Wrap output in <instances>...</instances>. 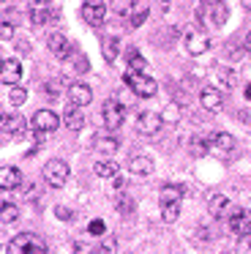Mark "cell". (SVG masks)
Wrapping results in <instances>:
<instances>
[{
  "instance_id": "1",
  "label": "cell",
  "mask_w": 251,
  "mask_h": 254,
  "mask_svg": "<svg viewBox=\"0 0 251 254\" xmlns=\"http://www.w3.org/2000/svg\"><path fill=\"white\" fill-rule=\"evenodd\" d=\"M183 186H178V183H169V186H161V221L164 224H172V221H178L180 216V202H183Z\"/></svg>"
},
{
  "instance_id": "2",
  "label": "cell",
  "mask_w": 251,
  "mask_h": 254,
  "mask_svg": "<svg viewBox=\"0 0 251 254\" xmlns=\"http://www.w3.org/2000/svg\"><path fill=\"white\" fill-rule=\"evenodd\" d=\"M5 254H49V249L44 238H38L36 232H19L5 246Z\"/></svg>"
},
{
  "instance_id": "3",
  "label": "cell",
  "mask_w": 251,
  "mask_h": 254,
  "mask_svg": "<svg viewBox=\"0 0 251 254\" xmlns=\"http://www.w3.org/2000/svg\"><path fill=\"white\" fill-rule=\"evenodd\" d=\"M126 85H128V88L139 96V99H153V96L158 93V82L153 77H147V74L128 71V74H126Z\"/></svg>"
},
{
  "instance_id": "4",
  "label": "cell",
  "mask_w": 251,
  "mask_h": 254,
  "mask_svg": "<svg viewBox=\"0 0 251 254\" xmlns=\"http://www.w3.org/2000/svg\"><path fill=\"white\" fill-rule=\"evenodd\" d=\"M101 118H104V126H107L109 131H118L126 121V107L120 104L118 99H107L101 107Z\"/></svg>"
},
{
  "instance_id": "5",
  "label": "cell",
  "mask_w": 251,
  "mask_h": 254,
  "mask_svg": "<svg viewBox=\"0 0 251 254\" xmlns=\"http://www.w3.org/2000/svg\"><path fill=\"white\" fill-rule=\"evenodd\" d=\"M68 164H65L63 159H49L47 167H44V181L49 183L52 189H60L65 186V181H68Z\"/></svg>"
},
{
  "instance_id": "6",
  "label": "cell",
  "mask_w": 251,
  "mask_h": 254,
  "mask_svg": "<svg viewBox=\"0 0 251 254\" xmlns=\"http://www.w3.org/2000/svg\"><path fill=\"white\" fill-rule=\"evenodd\" d=\"M82 19L93 28H101L104 19H107V6H104V0H85L82 3Z\"/></svg>"
},
{
  "instance_id": "7",
  "label": "cell",
  "mask_w": 251,
  "mask_h": 254,
  "mask_svg": "<svg viewBox=\"0 0 251 254\" xmlns=\"http://www.w3.org/2000/svg\"><path fill=\"white\" fill-rule=\"evenodd\" d=\"M229 230L235 232L238 238L251 235V213L243 208H232L229 210Z\"/></svg>"
},
{
  "instance_id": "8",
  "label": "cell",
  "mask_w": 251,
  "mask_h": 254,
  "mask_svg": "<svg viewBox=\"0 0 251 254\" xmlns=\"http://www.w3.org/2000/svg\"><path fill=\"white\" fill-rule=\"evenodd\" d=\"M161 126H164V118L158 112H139V118H136V128L145 137H156L161 131Z\"/></svg>"
},
{
  "instance_id": "9",
  "label": "cell",
  "mask_w": 251,
  "mask_h": 254,
  "mask_svg": "<svg viewBox=\"0 0 251 254\" xmlns=\"http://www.w3.org/2000/svg\"><path fill=\"white\" fill-rule=\"evenodd\" d=\"M58 126H60V118L52 110H38L33 115V131H38V134H52Z\"/></svg>"
},
{
  "instance_id": "10",
  "label": "cell",
  "mask_w": 251,
  "mask_h": 254,
  "mask_svg": "<svg viewBox=\"0 0 251 254\" xmlns=\"http://www.w3.org/2000/svg\"><path fill=\"white\" fill-rule=\"evenodd\" d=\"M47 47H49V52H52L55 58H60V61H65V58L74 55V44H71V41L65 39L63 33H52V36H47Z\"/></svg>"
},
{
  "instance_id": "11",
  "label": "cell",
  "mask_w": 251,
  "mask_h": 254,
  "mask_svg": "<svg viewBox=\"0 0 251 254\" xmlns=\"http://www.w3.org/2000/svg\"><path fill=\"white\" fill-rule=\"evenodd\" d=\"M186 50H188V55H194V58L205 55V52L210 50V39H207V33H202V30H191V33H186Z\"/></svg>"
},
{
  "instance_id": "12",
  "label": "cell",
  "mask_w": 251,
  "mask_h": 254,
  "mask_svg": "<svg viewBox=\"0 0 251 254\" xmlns=\"http://www.w3.org/2000/svg\"><path fill=\"white\" fill-rule=\"evenodd\" d=\"M210 153L218 156V159H227V156H232V153H235V137H232V134H227V131L213 134Z\"/></svg>"
},
{
  "instance_id": "13",
  "label": "cell",
  "mask_w": 251,
  "mask_h": 254,
  "mask_svg": "<svg viewBox=\"0 0 251 254\" xmlns=\"http://www.w3.org/2000/svg\"><path fill=\"white\" fill-rule=\"evenodd\" d=\"M199 101H202V107H205L207 112H218V110L224 107V96H221V90L213 88V85H207V88H202V90H199Z\"/></svg>"
},
{
  "instance_id": "14",
  "label": "cell",
  "mask_w": 251,
  "mask_h": 254,
  "mask_svg": "<svg viewBox=\"0 0 251 254\" xmlns=\"http://www.w3.org/2000/svg\"><path fill=\"white\" fill-rule=\"evenodd\" d=\"M27 131V121L22 115H3V137H22Z\"/></svg>"
},
{
  "instance_id": "15",
  "label": "cell",
  "mask_w": 251,
  "mask_h": 254,
  "mask_svg": "<svg viewBox=\"0 0 251 254\" xmlns=\"http://www.w3.org/2000/svg\"><path fill=\"white\" fill-rule=\"evenodd\" d=\"M5 88H14L16 82L22 79V68H19V61L16 58H3V74H0Z\"/></svg>"
},
{
  "instance_id": "16",
  "label": "cell",
  "mask_w": 251,
  "mask_h": 254,
  "mask_svg": "<svg viewBox=\"0 0 251 254\" xmlns=\"http://www.w3.org/2000/svg\"><path fill=\"white\" fill-rule=\"evenodd\" d=\"M68 101H71V104H76V107H87L93 101V90L87 88L85 82H74L68 88Z\"/></svg>"
},
{
  "instance_id": "17",
  "label": "cell",
  "mask_w": 251,
  "mask_h": 254,
  "mask_svg": "<svg viewBox=\"0 0 251 254\" xmlns=\"http://www.w3.org/2000/svg\"><path fill=\"white\" fill-rule=\"evenodd\" d=\"M63 123L71 128V131H79V128L85 126V112H82V107H76V104H68V107H65Z\"/></svg>"
},
{
  "instance_id": "18",
  "label": "cell",
  "mask_w": 251,
  "mask_h": 254,
  "mask_svg": "<svg viewBox=\"0 0 251 254\" xmlns=\"http://www.w3.org/2000/svg\"><path fill=\"white\" fill-rule=\"evenodd\" d=\"M128 170H131V175H136V178H147L153 172V159L150 156H134V159L128 161Z\"/></svg>"
},
{
  "instance_id": "19",
  "label": "cell",
  "mask_w": 251,
  "mask_h": 254,
  "mask_svg": "<svg viewBox=\"0 0 251 254\" xmlns=\"http://www.w3.org/2000/svg\"><path fill=\"white\" fill-rule=\"evenodd\" d=\"M22 183V175L16 167H3V172H0V186L8 191V189H16Z\"/></svg>"
},
{
  "instance_id": "20",
  "label": "cell",
  "mask_w": 251,
  "mask_h": 254,
  "mask_svg": "<svg viewBox=\"0 0 251 254\" xmlns=\"http://www.w3.org/2000/svg\"><path fill=\"white\" fill-rule=\"evenodd\" d=\"M207 210H210L213 219H221V216L229 210V199L224 197V194H213L210 202H207Z\"/></svg>"
},
{
  "instance_id": "21",
  "label": "cell",
  "mask_w": 251,
  "mask_h": 254,
  "mask_svg": "<svg viewBox=\"0 0 251 254\" xmlns=\"http://www.w3.org/2000/svg\"><path fill=\"white\" fill-rule=\"evenodd\" d=\"M93 148H96L98 153H104V156H112L115 150L120 148V142L112 137V134H107V137H96V142H93Z\"/></svg>"
},
{
  "instance_id": "22",
  "label": "cell",
  "mask_w": 251,
  "mask_h": 254,
  "mask_svg": "<svg viewBox=\"0 0 251 254\" xmlns=\"http://www.w3.org/2000/svg\"><path fill=\"white\" fill-rule=\"evenodd\" d=\"M96 175L98 178H118V172H120V164L118 161H112V159H104V161H96Z\"/></svg>"
},
{
  "instance_id": "23",
  "label": "cell",
  "mask_w": 251,
  "mask_h": 254,
  "mask_svg": "<svg viewBox=\"0 0 251 254\" xmlns=\"http://www.w3.org/2000/svg\"><path fill=\"white\" fill-rule=\"evenodd\" d=\"M120 55V39L118 36H104V58L109 63H115Z\"/></svg>"
},
{
  "instance_id": "24",
  "label": "cell",
  "mask_w": 251,
  "mask_h": 254,
  "mask_svg": "<svg viewBox=\"0 0 251 254\" xmlns=\"http://www.w3.org/2000/svg\"><path fill=\"white\" fill-rule=\"evenodd\" d=\"M126 63H128V68H131L134 74H145V68H147V61H145V58H142L136 50H128V52H126Z\"/></svg>"
},
{
  "instance_id": "25",
  "label": "cell",
  "mask_w": 251,
  "mask_h": 254,
  "mask_svg": "<svg viewBox=\"0 0 251 254\" xmlns=\"http://www.w3.org/2000/svg\"><path fill=\"white\" fill-rule=\"evenodd\" d=\"M58 17V11H49V8H44V6H36L30 11V22L33 25H47L49 19H55Z\"/></svg>"
},
{
  "instance_id": "26",
  "label": "cell",
  "mask_w": 251,
  "mask_h": 254,
  "mask_svg": "<svg viewBox=\"0 0 251 254\" xmlns=\"http://www.w3.org/2000/svg\"><path fill=\"white\" fill-rule=\"evenodd\" d=\"M93 254H118V238H115V235H104Z\"/></svg>"
},
{
  "instance_id": "27",
  "label": "cell",
  "mask_w": 251,
  "mask_h": 254,
  "mask_svg": "<svg viewBox=\"0 0 251 254\" xmlns=\"http://www.w3.org/2000/svg\"><path fill=\"white\" fill-rule=\"evenodd\" d=\"M180 115H183V110H180V101H169L167 107H164V123H178Z\"/></svg>"
},
{
  "instance_id": "28",
  "label": "cell",
  "mask_w": 251,
  "mask_h": 254,
  "mask_svg": "<svg viewBox=\"0 0 251 254\" xmlns=\"http://www.w3.org/2000/svg\"><path fill=\"white\" fill-rule=\"evenodd\" d=\"M5 101H11L14 107H22L27 101V90L19 88V85H14V88H8V93H5Z\"/></svg>"
},
{
  "instance_id": "29",
  "label": "cell",
  "mask_w": 251,
  "mask_h": 254,
  "mask_svg": "<svg viewBox=\"0 0 251 254\" xmlns=\"http://www.w3.org/2000/svg\"><path fill=\"white\" fill-rule=\"evenodd\" d=\"M63 93V79H47V82H44V96H47V99H58V96Z\"/></svg>"
},
{
  "instance_id": "30",
  "label": "cell",
  "mask_w": 251,
  "mask_h": 254,
  "mask_svg": "<svg viewBox=\"0 0 251 254\" xmlns=\"http://www.w3.org/2000/svg\"><path fill=\"white\" fill-rule=\"evenodd\" d=\"M16 219H19V208L5 199V202H3V213H0V221H3V224H11V221H16Z\"/></svg>"
},
{
  "instance_id": "31",
  "label": "cell",
  "mask_w": 251,
  "mask_h": 254,
  "mask_svg": "<svg viewBox=\"0 0 251 254\" xmlns=\"http://www.w3.org/2000/svg\"><path fill=\"white\" fill-rule=\"evenodd\" d=\"M112 11L118 17H128L134 14V0H112Z\"/></svg>"
},
{
  "instance_id": "32",
  "label": "cell",
  "mask_w": 251,
  "mask_h": 254,
  "mask_svg": "<svg viewBox=\"0 0 251 254\" xmlns=\"http://www.w3.org/2000/svg\"><path fill=\"white\" fill-rule=\"evenodd\" d=\"M134 208H136V202L131 197H126V194H120V197H118V213L131 216V213H134Z\"/></svg>"
},
{
  "instance_id": "33",
  "label": "cell",
  "mask_w": 251,
  "mask_h": 254,
  "mask_svg": "<svg viewBox=\"0 0 251 254\" xmlns=\"http://www.w3.org/2000/svg\"><path fill=\"white\" fill-rule=\"evenodd\" d=\"M87 232H90L93 238H104L107 235V224H104V219H93L90 224H87Z\"/></svg>"
},
{
  "instance_id": "34",
  "label": "cell",
  "mask_w": 251,
  "mask_h": 254,
  "mask_svg": "<svg viewBox=\"0 0 251 254\" xmlns=\"http://www.w3.org/2000/svg\"><path fill=\"white\" fill-rule=\"evenodd\" d=\"M227 17H229V8L224 6V3H221V6H213V22H216V25H224V22H227Z\"/></svg>"
},
{
  "instance_id": "35",
  "label": "cell",
  "mask_w": 251,
  "mask_h": 254,
  "mask_svg": "<svg viewBox=\"0 0 251 254\" xmlns=\"http://www.w3.org/2000/svg\"><path fill=\"white\" fill-rule=\"evenodd\" d=\"M147 14H150V11H147V6L136 8V11L131 14V25H134V28H142V22H145V19H147Z\"/></svg>"
},
{
  "instance_id": "36",
  "label": "cell",
  "mask_w": 251,
  "mask_h": 254,
  "mask_svg": "<svg viewBox=\"0 0 251 254\" xmlns=\"http://www.w3.org/2000/svg\"><path fill=\"white\" fill-rule=\"evenodd\" d=\"M251 252V235H246V238H240V243H238V254H249Z\"/></svg>"
},
{
  "instance_id": "37",
  "label": "cell",
  "mask_w": 251,
  "mask_h": 254,
  "mask_svg": "<svg viewBox=\"0 0 251 254\" xmlns=\"http://www.w3.org/2000/svg\"><path fill=\"white\" fill-rule=\"evenodd\" d=\"M74 252H76V254H93V252H96V249H90V246H87V243L76 241V243H74Z\"/></svg>"
},
{
  "instance_id": "38",
  "label": "cell",
  "mask_w": 251,
  "mask_h": 254,
  "mask_svg": "<svg viewBox=\"0 0 251 254\" xmlns=\"http://www.w3.org/2000/svg\"><path fill=\"white\" fill-rule=\"evenodd\" d=\"M55 213H58V219H63V221L71 219V210L65 208V205H58V208H55Z\"/></svg>"
},
{
  "instance_id": "39",
  "label": "cell",
  "mask_w": 251,
  "mask_h": 254,
  "mask_svg": "<svg viewBox=\"0 0 251 254\" xmlns=\"http://www.w3.org/2000/svg\"><path fill=\"white\" fill-rule=\"evenodd\" d=\"M3 39H5V41H8V39H14V25L3 22Z\"/></svg>"
},
{
  "instance_id": "40",
  "label": "cell",
  "mask_w": 251,
  "mask_h": 254,
  "mask_svg": "<svg viewBox=\"0 0 251 254\" xmlns=\"http://www.w3.org/2000/svg\"><path fill=\"white\" fill-rule=\"evenodd\" d=\"M115 189L123 194V189H126V181H123V178H115Z\"/></svg>"
},
{
  "instance_id": "41",
  "label": "cell",
  "mask_w": 251,
  "mask_h": 254,
  "mask_svg": "<svg viewBox=\"0 0 251 254\" xmlns=\"http://www.w3.org/2000/svg\"><path fill=\"white\" fill-rule=\"evenodd\" d=\"M202 3H205V6H221L224 0H202Z\"/></svg>"
},
{
  "instance_id": "42",
  "label": "cell",
  "mask_w": 251,
  "mask_h": 254,
  "mask_svg": "<svg viewBox=\"0 0 251 254\" xmlns=\"http://www.w3.org/2000/svg\"><path fill=\"white\" fill-rule=\"evenodd\" d=\"M246 50H251V30L246 33Z\"/></svg>"
},
{
  "instance_id": "43",
  "label": "cell",
  "mask_w": 251,
  "mask_h": 254,
  "mask_svg": "<svg viewBox=\"0 0 251 254\" xmlns=\"http://www.w3.org/2000/svg\"><path fill=\"white\" fill-rule=\"evenodd\" d=\"M246 99L251 101V85H249V88H246Z\"/></svg>"
},
{
  "instance_id": "44",
  "label": "cell",
  "mask_w": 251,
  "mask_h": 254,
  "mask_svg": "<svg viewBox=\"0 0 251 254\" xmlns=\"http://www.w3.org/2000/svg\"><path fill=\"white\" fill-rule=\"evenodd\" d=\"M240 3H243L246 8H251V0H240Z\"/></svg>"
},
{
  "instance_id": "45",
  "label": "cell",
  "mask_w": 251,
  "mask_h": 254,
  "mask_svg": "<svg viewBox=\"0 0 251 254\" xmlns=\"http://www.w3.org/2000/svg\"><path fill=\"white\" fill-rule=\"evenodd\" d=\"M161 3H169V0H161Z\"/></svg>"
}]
</instances>
